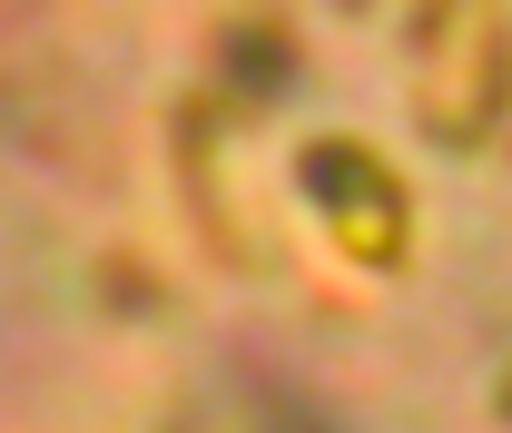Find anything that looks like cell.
I'll return each mask as SVG.
<instances>
[{
    "mask_svg": "<svg viewBox=\"0 0 512 433\" xmlns=\"http://www.w3.org/2000/svg\"><path fill=\"white\" fill-rule=\"evenodd\" d=\"M512 99V50L493 20H473V10H453V20H424V128L434 138H483L493 109Z\"/></svg>",
    "mask_w": 512,
    "mask_h": 433,
    "instance_id": "obj_1",
    "label": "cell"
},
{
    "mask_svg": "<svg viewBox=\"0 0 512 433\" xmlns=\"http://www.w3.org/2000/svg\"><path fill=\"white\" fill-rule=\"evenodd\" d=\"M306 197H325L335 237H345L355 256H394V227H404V207H394V178H384L375 158H355L345 138H325L316 158H306Z\"/></svg>",
    "mask_w": 512,
    "mask_h": 433,
    "instance_id": "obj_2",
    "label": "cell"
}]
</instances>
